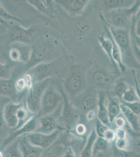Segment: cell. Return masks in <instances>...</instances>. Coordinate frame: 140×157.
Returning a JSON list of instances; mask_svg holds the SVG:
<instances>
[{
  "instance_id": "6da1fadb",
  "label": "cell",
  "mask_w": 140,
  "mask_h": 157,
  "mask_svg": "<svg viewBox=\"0 0 140 157\" xmlns=\"http://www.w3.org/2000/svg\"><path fill=\"white\" fill-rule=\"evenodd\" d=\"M87 72L86 67L82 64H73L67 70L63 85L70 101L73 100L89 86Z\"/></svg>"
},
{
  "instance_id": "7a4b0ae2",
  "label": "cell",
  "mask_w": 140,
  "mask_h": 157,
  "mask_svg": "<svg viewBox=\"0 0 140 157\" xmlns=\"http://www.w3.org/2000/svg\"><path fill=\"white\" fill-rule=\"evenodd\" d=\"M99 15L105 25L108 26L115 40L120 49L123 63L126 66L132 68V69L140 70V65L137 62L133 54L129 29H118L110 26L107 23L105 16L102 13H100Z\"/></svg>"
},
{
  "instance_id": "3957f363",
  "label": "cell",
  "mask_w": 140,
  "mask_h": 157,
  "mask_svg": "<svg viewBox=\"0 0 140 157\" xmlns=\"http://www.w3.org/2000/svg\"><path fill=\"white\" fill-rule=\"evenodd\" d=\"M140 9V1L138 0L129 9L110 11L108 14V20L105 18V20L110 26L118 29H127L128 28L130 23H131L133 17Z\"/></svg>"
},
{
  "instance_id": "277c9868",
  "label": "cell",
  "mask_w": 140,
  "mask_h": 157,
  "mask_svg": "<svg viewBox=\"0 0 140 157\" xmlns=\"http://www.w3.org/2000/svg\"><path fill=\"white\" fill-rule=\"evenodd\" d=\"M98 91L94 86L89 84L82 92L70 101L82 114H85L89 111L97 109Z\"/></svg>"
},
{
  "instance_id": "5b68a950",
  "label": "cell",
  "mask_w": 140,
  "mask_h": 157,
  "mask_svg": "<svg viewBox=\"0 0 140 157\" xmlns=\"http://www.w3.org/2000/svg\"><path fill=\"white\" fill-rule=\"evenodd\" d=\"M50 79L47 78L41 82L35 83L27 92L24 98L26 105L34 114L40 113L41 98L44 91L49 86Z\"/></svg>"
},
{
  "instance_id": "8992f818",
  "label": "cell",
  "mask_w": 140,
  "mask_h": 157,
  "mask_svg": "<svg viewBox=\"0 0 140 157\" xmlns=\"http://www.w3.org/2000/svg\"><path fill=\"white\" fill-rule=\"evenodd\" d=\"M64 101L55 112L50 114L40 117L39 127L35 132L50 134L57 130L61 132L66 130L62 121V113Z\"/></svg>"
},
{
  "instance_id": "52a82bcc",
  "label": "cell",
  "mask_w": 140,
  "mask_h": 157,
  "mask_svg": "<svg viewBox=\"0 0 140 157\" xmlns=\"http://www.w3.org/2000/svg\"><path fill=\"white\" fill-rule=\"evenodd\" d=\"M64 101V98L60 91L57 90L54 86L50 85L44 91L41 98L40 117L50 114L57 109Z\"/></svg>"
},
{
  "instance_id": "ba28073f",
  "label": "cell",
  "mask_w": 140,
  "mask_h": 157,
  "mask_svg": "<svg viewBox=\"0 0 140 157\" xmlns=\"http://www.w3.org/2000/svg\"><path fill=\"white\" fill-rule=\"evenodd\" d=\"M61 93L64 98V105L62 110V121L66 130H73L80 122L82 113L72 105L63 89H61Z\"/></svg>"
},
{
  "instance_id": "9c48e42d",
  "label": "cell",
  "mask_w": 140,
  "mask_h": 157,
  "mask_svg": "<svg viewBox=\"0 0 140 157\" xmlns=\"http://www.w3.org/2000/svg\"><path fill=\"white\" fill-rule=\"evenodd\" d=\"M61 61L58 58L47 63H41L27 70L34 78V83L41 82L58 74L61 67Z\"/></svg>"
},
{
  "instance_id": "30bf717a",
  "label": "cell",
  "mask_w": 140,
  "mask_h": 157,
  "mask_svg": "<svg viewBox=\"0 0 140 157\" xmlns=\"http://www.w3.org/2000/svg\"><path fill=\"white\" fill-rule=\"evenodd\" d=\"M32 48L31 58L26 64L27 71L39 63L53 60L51 58V56L54 55L53 47L49 44H38L32 46Z\"/></svg>"
},
{
  "instance_id": "8fae6325",
  "label": "cell",
  "mask_w": 140,
  "mask_h": 157,
  "mask_svg": "<svg viewBox=\"0 0 140 157\" xmlns=\"http://www.w3.org/2000/svg\"><path fill=\"white\" fill-rule=\"evenodd\" d=\"M32 48L28 43L11 42L9 47V57L16 63H28L32 54Z\"/></svg>"
},
{
  "instance_id": "7c38bea8",
  "label": "cell",
  "mask_w": 140,
  "mask_h": 157,
  "mask_svg": "<svg viewBox=\"0 0 140 157\" xmlns=\"http://www.w3.org/2000/svg\"><path fill=\"white\" fill-rule=\"evenodd\" d=\"M61 131L57 130L50 134L33 132L26 135L29 141L36 146L48 150L51 148L58 140Z\"/></svg>"
},
{
  "instance_id": "4fadbf2b",
  "label": "cell",
  "mask_w": 140,
  "mask_h": 157,
  "mask_svg": "<svg viewBox=\"0 0 140 157\" xmlns=\"http://www.w3.org/2000/svg\"><path fill=\"white\" fill-rule=\"evenodd\" d=\"M40 117V115L39 114L36 115L23 126L13 131L8 137L1 142V149H3L13 141H15L20 137L36 132L39 127Z\"/></svg>"
},
{
  "instance_id": "5bb4252c",
  "label": "cell",
  "mask_w": 140,
  "mask_h": 157,
  "mask_svg": "<svg viewBox=\"0 0 140 157\" xmlns=\"http://www.w3.org/2000/svg\"><path fill=\"white\" fill-rule=\"evenodd\" d=\"M23 100L21 102H7L4 105L1 104V116L6 121L8 127L13 131H14L17 127L18 111L23 103Z\"/></svg>"
},
{
  "instance_id": "9a60e30c",
  "label": "cell",
  "mask_w": 140,
  "mask_h": 157,
  "mask_svg": "<svg viewBox=\"0 0 140 157\" xmlns=\"http://www.w3.org/2000/svg\"><path fill=\"white\" fill-rule=\"evenodd\" d=\"M57 142L65 148H71L77 157H80L81 151L87 141L75 135L71 131L66 130L61 132Z\"/></svg>"
},
{
  "instance_id": "2e32d148",
  "label": "cell",
  "mask_w": 140,
  "mask_h": 157,
  "mask_svg": "<svg viewBox=\"0 0 140 157\" xmlns=\"http://www.w3.org/2000/svg\"><path fill=\"white\" fill-rule=\"evenodd\" d=\"M1 23H4L11 27L9 33V37L11 42L20 41L27 43L29 39L32 37L35 33V30L32 27L26 28L15 21H13L12 24L7 23L5 21L1 18Z\"/></svg>"
},
{
  "instance_id": "e0dca14e",
  "label": "cell",
  "mask_w": 140,
  "mask_h": 157,
  "mask_svg": "<svg viewBox=\"0 0 140 157\" xmlns=\"http://www.w3.org/2000/svg\"><path fill=\"white\" fill-rule=\"evenodd\" d=\"M18 139V147L22 157H42L45 150L36 146L29 141L26 135Z\"/></svg>"
},
{
  "instance_id": "ac0fdd59",
  "label": "cell",
  "mask_w": 140,
  "mask_h": 157,
  "mask_svg": "<svg viewBox=\"0 0 140 157\" xmlns=\"http://www.w3.org/2000/svg\"><path fill=\"white\" fill-rule=\"evenodd\" d=\"M91 83L98 90L106 89L112 83V78L104 70L96 69L89 75Z\"/></svg>"
},
{
  "instance_id": "d6986e66",
  "label": "cell",
  "mask_w": 140,
  "mask_h": 157,
  "mask_svg": "<svg viewBox=\"0 0 140 157\" xmlns=\"http://www.w3.org/2000/svg\"><path fill=\"white\" fill-rule=\"evenodd\" d=\"M55 2L70 14H81L89 4V0H55Z\"/></svg>"
},
{
  "instance_id": "ffe728a7",
  "label": "cell",
  "mask_w": 140,
  "mask_h": 157,
  "mask_svg": "<svg viewBox=\"0 0 140 157\" xmlns=\"http://www.w3.org/2000/svg\"><path fill=\"white\" fill-rule=\"evenodd\" d=\"M15 81L13 78L9 79H1V97H6L12 102H20L22 101L21 96L16 91Z\"/></svg>"
},
{
  "instance_id": "44dd1931",
  "label": "cell",
  "mask_w": 140,
  "mask_h": 157,
  "mask_svg": "<svg viewBox=\"0 0 140 157\" xmlns=\"http://www.w3.org/2000/svg\"><path fill=\"white\" fill-rule=\"evenodd\" d=\"M97 118L108 127L112 128L107 108V94H106V91L103 90L98 91Z\"/></svg>"
},
{
  "instance_id": "7402d4cb",
  "label": "cell",
  "mask_w": 140,
  "mask_h": 157,
  "mask_svg": "<svg viewBox=\"0 0 140 157\" xmlns=\"http://www.w3.org/2000/svg\"><path fill=\"white\" fill-rule=\"evenodd\" d=\"M104 28H105V32H104L101 35L98 37V39L102 48L104 50L107 55L108 56V58L110 60L112 64L114 66L115 68L117 70V69L119 68L112 57L113 44L109 35V29L106 25L104 26Z\"/></svg>"
},
{
  "instance_id": "603a6c76",
  "label": "cell",
  "mask_w": 140,
  "mask_h": 157,
  "mask_svg": "<svg viewBox=\"0 0 140 157\" xmlns=\"http://www.w3.org/2000/svg\"><path fill=\"white\" fill-rule=\"evenodd\" d=\"M94 124L95 123L88 122L85 119L84 115L83 114L80 122L71 132L75 135L87 141L94 128Z\"/></svg>"
},
{
  "instance_id": "cb8c5ba5",
  "label": "cell",
  "mask_w": 140,
  "mask_h": 157,
  "mask_svg": "<svg viewBox=\"0 0 140 157\" xmlns=\"http://www.w3.org/2000/svg\"><path fill=\"white\" fill-rule=\"evenodd\" d=\"M120 107L122 114L124 115L133 131L137 133H140V116L132 112L122 102H121Z\"/></svg>"
},
{
  "instance_id": "d4e9b609",
  "label": "cell",
  "mask_w": 140,
  "mask_h": 157,
  "mask_svg": "<svg viewBox=\"0 0 140 157\" xmlns=\"http://www.w3.org/2000/svg\"><path fill=\"white\" fill-rule=\"evenodd\" d=\"M120 104V101L118 98L107 93V108L112 125L115 118L121 113Z\"/></svg>"
},
{
  "instance_id": "484cf974",
  "label": "cell",
  "mask_w": 140,
  "mask_h": 157,
  "mask_svg": "<svg viewBox=\"0 0 140 157\" xmlns=\"http://www.w3.org/2000/svg\"><path fill=\"white\" fill-rule=\"evenodd\" d=\"M134 0H106L104 1V6L109 11L129 9L134 4Z\"/></svg>"
},
{
  "instance_id": "4316f807",
  "label": "cell",
  "mask_w": 140,
  "mask_h": 157,
  "mask_svg": "<svg viewBox=\"0 0 140 157\" xmlns=\"http://www.w3.org/2000/svg\"><path fill=\"white\" fill-rule=\"evenodd\" d=\"M127 78L125 76H123L116 81L114 86V89L112 90V94H110L113 97L118 98L120 101H121L123 95L127 90L129 89L130 86L127 82Z\"/></svg>"
},
{
  "instance_id": "83f0119b",
  "label": "cell",
  "mask_w": 140,
  "mask_h": 157,
  "mask_svg": "<svg viewBox=\"0 0 140 157\" xmlns=\"http://www.w3.org/2000/svg\"><path fill=\"white\" fill-rule=\"evenodd\" d=\"M1 157H22L18 147V139L1 149Z\"/></svg>"
},
{
  "instance_id": "f1b7e54d",
  "label": "cell",
  "mask_w": 140,
  "mask_h": 157,
  "mask_svg": "<svg viewBox=\"0 0 140 157\" xmlns=\"http://www.w3.org/2000/svg\"><path fill=\"white\" fill-rule=\"evenodd\" d=\"M111 144L103 137H97L94 142L93 147V155L95 157L100 152L109 151Z\"/></svg>"
},
{
  "instance_id": "f546056e",
  "label": "cell",
  "mask_w": 140,
  "mask_h": 157,
  "mask_svg": "<svg viewBox=\"0 0 140 157\" xmlns=\"http://www.w3.org/2000/svg\"><path fill=\"white\" fill-rule=\"evenodd\" d=\"M110 154L112 157H140V153L137 151L131 150H120L112 143L110 146Z\"/></svg>"
},
{
  "instance_id": "4dcf8cb0",
  "label": "cell",
  "mask_w": 140,
  "mask_h": 157,
  "mask_svg": "<svg viewBox=\"0 0 140 157\" xmlns=\"http://www.w3.org/2000/svg\"><path fill=\"white\" fill-rule=\"evenodd\" d=\"M97 137L94 127L92 132L86 143V145L81 151L80 157H93V147L94 142Z\"/></svg>"
},
{
  "instance_id": "1f68e13d",
  "label": "cell",
  "mask_w": 140,
  "mask_h": 157,
  "mask_svg": "<svg viewBox=\"0 0 140 157\" xmlns=\"http://www.w3.org/2000/svg\"><path fill=\"white\" fill-rule=\"evenodd\" d=\"M31 6H33L38 11L48 16H51L52 13L49 10L51 4L48 1H38V0H28L27 1Z\"/></svg>"
},
{
  "instance_id": "d6a6232c",
  "label": "cell",
  "mask_w": 140,
  "mask_h": 157,
  "mask_svg": "<svg viewBox=\"0 0 140 157\" xmlns=\"http://www.w3.org/2000/svg\"><path fill=\"white\" fill-rule=\"evenodd\" d=\"M66 149L63 146L56 142L51 148L44 151L42 157H61Z\"/></svg>"
},
{
  "instance_id": "836d02e7",
  "label": "cell",
  "mask_w": 140,
  "mask_h": 157,
  "mask_svg": "<svg viewBox=\"0 0 140 157\" xmlns=\"http://www.w3.org/2000/svg\"><path fill=\"white\" fill-rule=\"evenodd\" d=\"M137 101H140L137 94V91L135 90V87H133V86H130L123 95L121 102L132 103Z\"/></svg>"
},
{
  "instance_id": "e575fe53",
  "label": "cell",
  "mask_w": 140,
  "mask_h": 157,
  "mask_svg": "<svg viewBox=\"0 0 140 157\" xmlns=\"http://www.w3.org/2000/svg\"><path fill=\"white\" fill-rule=\"evenodd\" d=\"M15 88L17 92L22 98L24 95L26 96L27 92L28 90V88L24 77H20L16 80Z\"/></svg>"
},
{
  "instance_id": "d590c367",
  "label": "cell",
  "mask_w": 140,
  "mask_h": 157,
  "mask_svg": "<svg viewBox=\"0 0 140 157\" xmlns=\"http://www.w3.org/2000/svg\"><path fill=\"white\" fill-rule=\"evenodd\" d=\"M0 16L1 18L6 21H13L17 22L23 26L24 24V21L23 20H21L20 18H18L16 16L11 14L6 10L4 8L3 6L1 5L0 7Z\"/></svg>"
},
{
  "instance_id": "8d00e7d4",
  "label": "cell",
  "mask_w": 140,
  "mask_h": 157,
  "mask_svg": "<svg viewBox=\"0 0 140 157\" xmlns=\"http://www.w3.org/2000/svg\"><path fill=\"white\" fill-rule=\"evenodd\" d=\"M130 125L128 121L126 119L124 115L122 114V113L119 116H117L114 120V122L112 124V128L115 129L120 128H126L129 126Z\"/></svg>"
},
{
  "instance_id": "74e56055",
  "label": "cell",
  "mask_w": 140,
  "mask_h": 157,
  "mask_svg": "<svg viewBox=\"0 0 140 157\" xmlns=\"http://www.w3.org/2000/svg\"><path fill=\"white\" fill-rule=\"evenodd\" d=\"M0 77L1 79H9L12 78V68L9 64L1 63Z\"/></svg>"
},
{
  "instance_id": "f35d334b",
  "label": "cell",
  "mask_w": 140,
  "mask_h": 157,
  "mask_svg": "<svg viewBox=\"0 0 140 157\" xmlns=\"http://www.w3.org/2000/svg\"><path fill=\"white\" fill-rule=\"evenodd\" d=\"M109 128V127L99 121L98 118L95 121L94 128L98 137L104 138L105 132Z\"/></svg>"
},
{
  "instance_id": "ab89813d",
  "label": "cell",
  "mask_w": 140,
  "mask_h": 157,
  "mask_svg": "<svg viewBox=\"0 0 140 157\" xmlns=\"http://www.w3.org/2000/svg\"><path fill=\"white\" fill-rule=\"evenodd\" d=\"M115 146L120 150H131V141L129 137L124 139H116L114 143Z\"/></svg>"
},
{
  "instance_id": "60d3db41",
  "label": "cell",
  "mask_w": 140,
  "mask_h": 157,
  "mask_svg": "<svg viewBox=\"0 0 140 157\" xmlns=\"http://www.w3.org/2000/svg\"><path fill=\"white\" fill-rule=\"evenodd\" d=\"M104 138L110 144L115 143L117 139L115 129L112 128H109L105 132Z\"/></svg>"
},
{
  "instance_id": "b9f144b4",
  "label": "cell",
  "mask_w": 140,
  "mask_h": 157,
  "mask_svg": "<svg viewBox=\"0 0 140 157\" xmlns=\"http://www.w3.org/2000/svg\"><path fill=\"white\" fill-rule=\"evenodd\" d=\"M137 14L133 17L132 21L130 34H131V35L132 36V37L133 38L137 46L140 50V37L137 36L135 33V21H136V19H137Z\"/></svg>"
},
{
  "instance_id": "7bdbcfd3",
  "label": "cell",
  "mask_w": 140,
  "mask_h": 157,
  "mask_svg": "<svg viewBox=\"0 0 140 157\" xmlns=\"http://www.w3.org/2000/svg\"><path fill=\"white\" fill-rule=\"evenodd\" d=\"M124 104V105L133 112L138 116H140V101L132 102V103H127V102H121Z\"/></svg>"
},
{
  "instance_id": "ee69618b",
  "label": "cell",
  "mask_w": 140,
  "mask_h": 157,
  "mask_svg": "<svg viewBox=\"0 0 140 157\" xmlns=\"http://www.w3.org/2000/svg\"><path fill=\"white\" fill-rule=\"evenodd\" d=\"M84 116L85 119L88 122L94 123L96 119L97 118V109L89 111L84 114Z\"/></svg>"
},
{
  "instance_id": "f6af8a7d",
  "label": "cell",
  "mask_w": 140,
  "mask_h": 157,
  "mask_svg": "<svg viewBox=\"0 0 140 157\" xmlns=\"http://www.w3.org/2000/svg\"><path fill=\"white\" fill-rule=\"evenodd\" d=\"M115 133L117 139H124L130 136L127 130L124 128L115 129Z\"/></svg>"
},
{
  "instance_id": "bcb514c9",
  "label": "cell",
  "mask_w": 140,
  "mask_h": 157,
  "mask_svg": "<svg viewBox=\"0 0 140 157\" xmlns=\"http://www.w3.org/2000/svg\"><path fill=\"white\" fill-rule=\"evenodd\" d=\"M131 45L132 47V50H133V54L134 55L135 58L137 60V62L138 63V64L140 65V50L138 48L137 45L135 43L134 40L132 36L131 35Z\"/></svg>"
},
{
  "instance_id": "7dc6e473",
  "label": "cell",
  "mask_w": 140,
  "mask_h": 157,
  "mask_svg": "<svg viewBox=\"0 0 140 157\" xmlns=\"http://www.w3.org/2000/svg\"><path fill=\"white\" fill-rule=\"evenodd\" d=\"M132 75L133 77V80H134V84L135 89L137 91V94L138 95V98L140 101V88L138 86V81L137 80V77H136V70L131 69Z\"/></svg>"
},
{
  "instance_id": "c3c4849f",
  "label": "cell",
  "mask_w": 140,
  "mask_h": 157,
  "mask_svg": "<svg viewBox=\"0 0 140 157\" xmlns=\"http://www.w3.org/2000/svg\"><path fill=\"white\" fill-rule=\"evenodd\" d=\"M135 35L140 37V9L137 14V19L135 25Z\"/></svg>"
},
{
  "instance_id": "681fc988",
  "label": "cell",
  "mask_w": 140,
  "mask_h": 157,
  "mask_svg": "<svg viewBox=\"0 0 140 157\" xmlns=\"http://www.w3.org/2000/svg\"><path fill=\"white\" fill-rule=\"evenodd\" d=\"M61 157H78L74 152L71 148H67L66 149V151H64L63 154Z\"/></svg>"
},
{
  "instance_id": "f907efd6",
  "label": "cell",
  "mask_w": 140,
  "mask_h": 157,
  "mask_svg": "<svg viewBox=\"0 0 140 157\" xmlns=\"http://www.w3.org/2000/svg\"><path fill=\"white\" fill-rule=\"evenodd\" d=\"M108 152L109 151L107 152H100L95 157H112L110 154Z\"/></svg>"
},
{
  "instance_id": "816d5d0a",
  "label": "cell",
  "mask_w": 140,
  "mask_h": 157,
  "mask_svg": "<svg viewBox=\"0 0 140 157\" xmlns=\"http://www.w3.org/2000/svg\"><path fill=\"white\" fill-rule=\"evenodd\" d=\"M136 77H137L138 83V86L140 88V69L138 70H136Z\"/></svg>"
},
{
  "instance_id": "f5cc1de1",
  "label": "cell",
  "mask_w": 140,
  "mask_h": 157,
  "mask_svg": "<svg viewBox=\"0 0 140 157\" xmlns=\"http://www.w3.org/2000/svg\"></svg>"
}]
</instances>
